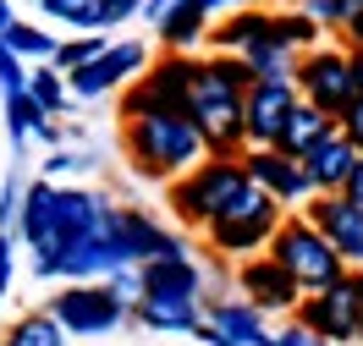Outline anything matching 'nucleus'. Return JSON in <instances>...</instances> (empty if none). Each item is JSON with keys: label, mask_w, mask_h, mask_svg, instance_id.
<instances>
[{"label": "nucleus", "mask_w": 363, "mask_h": 346, "mask_svg": "<svg viewBox=\"0 0 363 346\" xmlns=\"http://www.w3.org/2000/svg\"><path fill=\"white\" fill-rule=\"evenodd\" d=\"M248 67H242V55H209L199 61L193 55V77H187V105L182 110L193 115V127L204 132V143L215 154H242L248 138H242V93H248Z\"/></svg>", "instance_id": "1"}, {"label": "nucleus", "mask_w": 363, "mask_h": 346, "mask_svg": "<svg viewBox=\"0 0 363 346\" xmlns=\"http://www.w3.org/2000/svg\"><path fill=\"white\" fill-rule=\"evenodd\" d=\"M127 154L143 176H160V182H171L182 171H193V165L209 154L204 132L193 127V115L187 110H160V115H138L127 121Z\"/></svg>", "instance_id": "2"}, {"label": "nucleus", "mask_w": 363, "mask_h": 346, "mask_svg": "<svg viewBox=\"0 0 363 346\" xmlns=\"http://www.w3.org/2000/svg\"><path fill=\"white\" fill-rule=\"evenodd\" d=\"M248 187V171H242V154H204L193 171L171 176V209H177L182 226L204 231L215 214H226V204Z\"/></svg>", "instance_id": "3"}, {"label": "nucleus", "mask_w": 363, "mask_h": 346, "mask_svg": "<svg viewBox=\"0 0 363 346\" xmlns=\"http://www.w3.org/2000/svg\"><path fill=\"white\" fill-rule=\"evenodd\" d=\"M264 253L286 264V275L303 286V297H308V292H325L330 280L347 275V258H341L336 248H330V236H325L314 220H303V214H297V220H281V226L270 231V248H264Z\"/></svg>", "instance_id": "4"}, {"label": "nucleus", "mask_w": 363, "mask_h": 346, "mask_svg": "<svg viewBox=\"0 0 363 346\" xmlns=\"http://www.w3.org/2000/svg\"><path fill=\"white\" fill-rule=\"evenodd\" d=\"M275 226H281V204H275L259 182H248L226 204V214H215L204 231H209V242H215V253L248 258V253H264V248H270Z\"/></svg>", "instance_id": "5"}, {"label": "nucleus", "mask_w": 363, "mask_h": 346, "mask_svg": "<svg viewBox=\"0 0 363 346\" xmlns=\"http://www.w3.org/2000/svg\"><path fill=\"white\" fill-rule=\"evenodd\" d=\"M292 88L319 105L325 115H341L352 99H358V77H352V50H336V45H314L297 55L292 67Z\"/></svg>", "instance_id": "6"}, {"label": "nucleus", "mask_w": 363, "mask_h": 346, "mask_svg": "<svg viewBox=\"0 0 363 346\" xmlns=\"http://www.w3.org/2000/svg\"><path fill=\"white\" fill-rule=\"evenodd\" d=\"M99 236H105V248H111L116 264H149V258H177L187 253L182 248V236L171 231H160L149 214H138V209H111L99 214Z\"/></svg>", "instance_id": "7"}, {"label": "nucleus", "mask_w": 363, "mask_h": 346, "mask_svg": "<svg viewBox=\"0 0 363 346\" xmlns=\"http://www.w3.org/2000/svg\"><path fill=\"white\" fill-rule=\"evenodd\" d=\"M187 77H193V50H171V61L143 67L133 77V88L121 93V121L160 115V110H182V105H187Z\"/></svg>", "instance_id": "8"}, {"label": "nucleus", "mask_w": 363, "mask_h": 346, "mask_svg": "<svg viewBox=\"0 0 363 346\" xmlns=\"http://www.w3.org/2000/svg\"><path fill=\"white\" fill-rule=\"evenodd\" d=\"M297 324H308L314 335H325V341H363V313H358V286H352V275L330 280L325 292H308V297L297 302Z\"/></svg>", "instance_id": "9"}, {"label": "nucleus", "mask_w": 363, "mask_h": 346, "mask_svg": "<svg viewBox=\"0 0 363 346\" xmlns=\"http://www.w3.org/2000/svg\"><path fill=\"white\" fill-rule=\"evenodd\" d=\"M17 231L33 248V270L50 280V258L61 253L67 231H61V187L55 182H33L23 187V204H17Z\"/></svg>", "instance_id": "10"}, {"label": "nucleus", "mask_w": 363, "mask_h": 346, "mask_svg": "<svg viewBox=\"0 0 363 346\" xmlns=\"http://www.w3.org/2000/svg\"><path fill=\"white\" fill-rule=\"evenodd\" d=\"M50 319L61 324V330H72V335H105V330H116V324L127 319V302L116 297L111 286L77 280V286H67V292H55Z\"/></svg>", "instance_id": "11"}, {"label": "nucleus", "mask_w": 363, "mask_h": 346, "mask_svg": "<svg viewBox=\"0 0 363 346\" xmlns=\"http://www.w3.org/2000/svg\"><path fill=\"white\" fill-rule=\"evenodd\" d=\"M143 61H149V50L138 45V39H121V45H105L94 61L61 71V77H67V93H77V99H99V93L133 83L138 71H143Z\"/></svg>", "instance_id": "12"}, {"label": "nucleus", "mask_w": 363, "mask_h": 346, "mask_svg": "<svg viewBox=\"0 0 363 346\" xmlns=\"http://www.w3.org/2000/svg\"><path fill=\"white\" fill-rule=\"evenodd\" d=\"M292 99H297L292 77H253L248 93H242V138H248L253 149H275Z\"/></svg>", "instance_id": "13"}, {"label": "nucleus", "mask_w": 363, "mask_h": 346, "mask_svg": "<svg viewBox=\"0 0 363 346\" xmlns=\"http://www.w3.org/2000/svg\"><path fill=\"white\" fill-rule=\"evenodd\" d=\"M237 286H242V297L259 308V313H297V302H303V286L286 275V264L270 253H248L237 258Z\"/></svg>", "instance_id": "14"}, {"label": "nucleus", "mask_w": 363, "mask_h": 346, "mask_svg": "<svg viewBox=\"0 0 363 346\" xmlns=\"http://www.w3.org/2000/svg\"><path fill=\"white\" fill-rule=\"evenodd\" d=\"M242 171H248V182H259L270 192L275 204H308L319 192L314 176L303 171V160L281 154V149H242Z\"/></svg>", "instance_id": "15"}, {"label": "nucleus", "mask_w": 363, "mask_h": 346, "mask_svg": "<svg viewBox=\"0 0 363 346\" xmlns=\"http://www.w3.org/2000/svg\"><path fill=\"white\" fill-rule=\"evenodd\" d=\"M303 220H314V226L330 236V248H336L352 270L363 264V204H352L347 192H314Z\"/></svg>", "instance_id": "16"}, {"label": "nucleus", "mask_w": 363, "mask_h": 346, "mask_svg": "<svg viewBox=\"0 0 363 346\" xmlns=\"http://www.w3.org/2000/svg\"><path fill=\"white\" fill-rule=\"evenodd\" d=\"M358 154H363L358 143L347 138L341 127H330V132H325L319 143H308V149H303V171L314 176L319 192H336V187L347 182V171L358 165Z\"/></svg>", "instance_id": "17"}, {"label": "nucleus", "mask_w": 363, "mask_h": 346, "mask_svg": "<svg viewBox=\"0 0 363 346\" xmlns=\"http://www.w3.org/2000/svg\"><path fill=\"white\" fill-rule=\"evenodd\" d=\"M138 275H143V292H155V297H199L204 292V280H199V270H193L187 253L149 258V264H138Z\"/></svg>", "instance_id": "18"}, {"label": "nucleus", "mask_w": 363, "mask_h": 346, "mask_svg": "<svg viewBox=\"0 0 363 346\" xmlns=\"http://www.w3.org/2000/svg\"><path fill=\"white\" fill-rule=\"evenodd\" d=\"M330 127H336V115H325L319 105H308V99L297 93L292 110H286V127H281V138H275V149H281V154H292V160H303V149L319 143Z\"/></svg>", "instance_id": "19"}, {"label": "nucleus", "mask_w": 363, "mask_h": 346, "mask_svg": "<svg viewBox=\"0 0 363 346\" xmlns=\"http://www.w3.org/2000/svg\"><path fill=\"white\" fill-rule=\"evenodd\" d=\"M209 324H215L231 346H275V335L264 330V313H259L253 302H215V308H209Z\"/></svg>", "instance_id": "20"}, {"label": "nucleus", "mask_w": 363, "mask_h": 346, "mask_svg": "<svg viewBox=\"0 0 363 346\" xmlns=\"http://www.w3.org/2000/svg\"><path fill=\"white\" fill-rule=\"evenodd\" d=\"M127 313H138V324H149V330H193L199 324V297H155V292H143Z\"/></svg>", "instance_id": "21"}, {"label": "nucleus", "mask_w": 363, "mask_h": 346, "mask_svg": "<svg viewBox=\"0 0 363 346\" xmlns=\"http://www.w3.org/2000/svg\"><path fill=\"white\" fill-rule=\"evenodd\" d=\"M204 33H209V11L199 6V0H177V6L160 17V39H165V50H193Z\"/></svg>", "instance_id": "22"}, {"label": "nucleus", "mask_w": 363, "mask_h": 346, "mask_svg": "<svg viewBox=\"0 0 363 346\" xmlns=\"http://www.w3.org/2000/svg\"><path fill=\"white\" fill-rule=\"evenodd\" d=\"M270 33V11H259V6H237V17H226L220 28H209V39H215V50H231V55H242V50L253 45V39H264Z\"/></svg>", "instance_id": "23"}, {"label": "nucleus", "mask_w": 363, "mask_h": 346, "mask_svg": "<svg viewBox=\"0 0 363 346\" xmlns=\"http://www.w3.org/2000/svg\"><path fill=\"white\" fill-rule=\"evenodd\" d=\"M242 67H248V77H292L297 50L281 45L275 33H264V39H253V45L242 50Z\"/></svg>", "instance_id": "24"}, {"label": "nucleus", "mask_w": 363, "mask_h": 346, "mask_svg": "<svg viewBox=\"0 0 363 346\" xmlns=\"http://www.w3.org/2000/svg\"><path fill=\"white\" fill-rule=\"evenodd\" d=\"M99 214H105V204L94 198V192H83V187H61V231L72 236H94L99 231ZM61 242V248H67Z\"/></svg>", "instance_id": "25"}, {"label": "nucleus", "mask_w": 363, "mask_h": 346, "mask_svg": "<svg viewBox=\"0 0 363 346\" xmlns=\"http://www.w3.org/2000/svg\"><path fill=\"white\" fill-rule=\"evenodd\" d=\"M28 99L39 105L45 115H61L67 110V77H61V67H39V71H28Z\"/></svg>", "instance_id": "26"}, {"label": "nucleus", "mask_w": 363, "mask_h": 346, "mask_svg": "<svg viewBox=\"0 0 363 346\" xmlns=\"http://www.w3.org/2000/svg\"><path fill=\"white\" fill-rule=\"evenodd\" d=\"M270 33L281 39V45H292L297 55L319 45V23L308 17V11H270Z\"/></svg>", "instance_id": "27"}, {"label": "nucleus", "mask_w": 363, "mask_h": 346, "mask_svg": "<svg viewBox=\"0 0 363 346\" xmlns=\"http://www.w3.org/2000/svg\"><path fill=\"white\" fill-rule=\"evenodd\" d=\"M67 341V330L50 319V313H28V319L11 324V335H6V346H61Z\"/></svg>", "instance_id": "28"}, {"label": "nucleus", "mask_w": 363, "mask_h": 346, "mask_svg": "<svg viewBox=\"0 0 363 346\" xmlns=\"http://www.w3.org/2000/svg\"><path fill=\"white\" fill-rule=\"evenodd\" d=\"M39 11L55 17V23H67V28H77V33L99 28V0H39Z\"/></svg>", "instance_id": "29"}, {"label": "nucleus", "mask_w": 363, "mask_h": 346, "mask_svg": "<svg viewBox=\"0 0 363 346\" xmlns=\"http://www.w3.org/2000/svg\"><path fill=\"white\" fill-rule=\"evenodd\" d=\"M0 39H6V45L17 50V55H23V61H39V55H55V39H50L45 28H28L23 17H17V23L6 28V33H0Z\"/></svg>", "instance_id": "30"}, {"label": "nucleus", "mask_w": 363, "mask_h": 346, "mask_svg": "<svg viewBox=\"0 0 363 346\" xmlns=\"http://www.w3.org/2000/svg\"><path fill=\"white\" fill-rule=\"evenodd\" d=\"M33 115H45L33 99H28V88H17V93H6V127H11V143L23 149L28 143V132H33Z\"/></svg>", "instance_id": "31"}, {"label": "nucleus", "mask_w": 363, "mask_h": 346, "mask_svg": "<svg viewBox=\"0 0 363 346\" xmlns=\"http://www.w3.org/2000/svg\"><path fill=\"white\" fill-rule=\"evenodd\" d=\"M99 50H105V39H99V28H94V33L72 39V45H55V55H50V61H55L61 71H72V67H83V61H94Z\"/></svg>", "instance_id": "32"}, {"label": "nucleus", "mask_w": 363, "mask_h": 346, "mask_svg": "<svg viewBox=\"0 0 363 346\" xmlns=\"http://www.w3.org/2000/svg\"><path fill=\"white\" fill-rule=\"evenodd\" d=\"M28 83V71H23V55H17V50L6 45V39H0V88L6 93H17Z\"/></svg>", "instance_id": "33"}, {"label": "nucleus", "mask_w": 363, "mask_h": 346, "mask_svg": "<svg viewBox=\"0 0 363 346\" xmlns=\"http://www.w3.org/2000/svg\"><path fill=\"white\" fill-rule=\"evenodd\" d=\"M138 11H143V0H99V28H116L127 17H138Z\"/></svg>", "instance_id": "34"}, {"label": "nucleus", "mask_w": 363, "mask_h": 346, "mask_svg": "<svg viewBox=\"0 0 363 346\" xmlns=\"http://www.w3.org/2000/svg\"><path fill=\"white\" fill-rule=\"evenodd\" d=\"M275 346H336V341H325V335H314L308 324H297V319H292L281 335H275Z\"/></svg>", "instance_id": "35"}, {"label": "nucleus", "mask_w": 363, "mask_h": 346, "mask_svg": "<svg viewBox=\"0 0 363 346\" xmlns=\"http://www.w3.org/2000/svg\"><path fill=\"white\" fill-rule=\"evenodd\" d=\"M336 127H341V132H347V138H352V143L363 149V93H358V99H352V105H347V110L336 115Z\"/></svg>", "instance_id": "36"}, {"label": "nucleus", "mask_w": 363, "mask_h": 346, "mask_svg": "<svg viewBox=\"0 0 363 346\" xmlns=\"http://www.w3.org/2000/svg\"><path fill=\"white\" fill-rule=\"evenodd\" d=\"M336 192H347V198H352V204H363V154H358V165H352V171H347V182H341Z\"/></svg>", "instance_id": "37"}, {"label": "nucleus", "mask_w": 363, "mask_h": 346, "mask_svg": "<svg viewBox=\"0 0 363 346\" xmlns=\"http://www.w3.org/2000/svg\"><path fill=\"white\" fill-rule=\"evenodd\" d=\"M341 39H347V50H363V11H352V17L341 23Z\"/></svg>", "instance_id": "38"}, {"label": "nucleus", "mask_w": 363, "mask_h": 346, "mask_svg": "<svg viewBox=\"0 0 363 346\" xmlns=\"http://www.w3.org/2000/svg\"><path fill=\"white\" fill-rule=\"evenodd\" d=\"M6 286H11V236H0V297H6Z\"/></svg>", "instance_id": "39"}, {"label": "nucleus", "mask_w": 363, "mask_h": 346, "mask_svg": "<svg viewBox=\"0 0 363 346\" xmlns=\"http://www.w3.org/2000/svg\"><path fill=\"white\" fill-rule=\"evenodd\" d=\"M330 6H336V17H341V23H347L352 11H363V0H330Z\"/></svg>", "instance_id": "40"}, {"label": "nucleus", "mask_w": 363, "mask_h": 346, "mask_svg": "<svg viewBox=\"0 0 363 346\" xmlns=\"http://www.w3.org/2000/svg\"><path fill=\"white\" fill-rule=\"evenodd\" d=\"M11 23H17V11H11V0H0V33H6Z\"/></svg>", "instance_id": "41"}, {"label": "nucleus", "mask_w": 363, "mask_h": 346, "mask_svg": "<svg viewBox=\"0 0 363 346\" xmlns=\"http://www.w3.org/2000/svg\"><path fill=\"white\" fill-rule=\"evenodd\" d=\"M352 77H358V93H363V50H352Z\"/></svg>", "instance_id": "42"}, {"label": "nucleus", "mask_w": 363, "mask_h": 346, "mask_svg": "<svg viewBox=\"0 0 363 346\" xmlns=\"http://www.w3.org/2000/svg\"><path fill=\"white\" fill-rule=\"evenodd\" d=\"M352 286H358V313H363V264L352 270Z\"/></svg>", "instance_id": "43"}]
</instances>
